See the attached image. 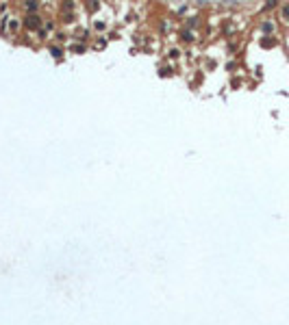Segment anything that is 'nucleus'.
<instances>
[{"label":"nucleus","instance_id":"f257e3e1","mask_svg":"<svg viewBox=\"0 0 289 325\" xmlns=\"http://www.w3.org/2000/svg\"><path fill=\"white\" fill-rule=\"evenodd\" d=\"M29 26H37V17H29Z\"/></svg>","mask_w":289,"mask_h":325}]
</instances>
